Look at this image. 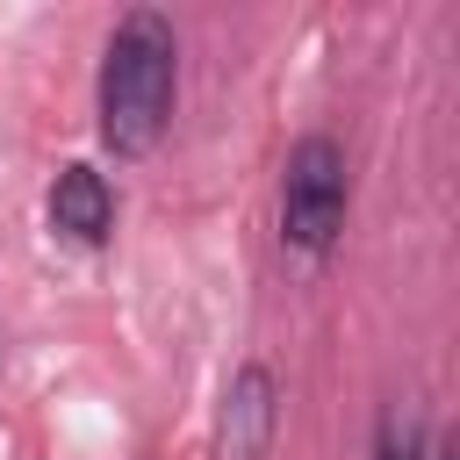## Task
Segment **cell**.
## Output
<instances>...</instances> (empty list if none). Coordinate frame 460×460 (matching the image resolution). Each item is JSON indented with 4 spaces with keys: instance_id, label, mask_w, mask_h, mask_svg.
Masks as SVG:
<instances>
[{
    "instance_id": "1",
    "label": "cell",
    "mask_w": 460,
    "mask_h": 460,
    "mask_svg": "<svg viewBox=\"0 0 460 460\" xmlns=\"http://www.w3.org/2000/svg\"><path fill=\"white\" fill-rule=\"evenodd\" d=\"M180 93V36L158 7H129L101 50V144L115 158H144Z\"/></svg>"
},
{
    "instance_id": "2",
    "label": "cell",
    "mask_w": 460,
    "mask_h": 460,
    "mask_svg": "<svg viewBox=\"0 0 460 460\" xmlns=\"http://www.w3.org/2000/svg\"><path fill=\"white\" fill-rule=\"evenodd\" d=\"M345 201H352V180H345V144L338 137H302L280 165V237L309 259H323L345 230Z\"/></svg>"
},
{
    "instance_id": "3",
    "label": "cell",
    "mask_w": 460,
    "mask_h": 460,
    "mask_svg": "<svg viewBox=\"0 0 460 460\" xmlns=\"http://www.w3.org/2000/svg\"><path fill=\"white\" fill-rule=\"evenodd\" d=\"M273 424H280V388H273V367H237V381L223 388V410H216V460H266L273 446Z\"/></svg>"
},
{
    "instance_id": "4",
    "label": "cell",
    "mask_w": 460,
    "mask_h": 460,
    "mask_svg": "<svg viewBox=\"0 0 460 460\" xmlns=\"http://www.w3.org/2000/svg\"><path fill=\"white\" fill-rule=\"evenodd\" d=\"M50 230H65L72 244H108L115 230V194L93 165H65L50 187Z\"/></svg>"
},
{
    "instance_id": "5",
    "label": "cell",
    "mask_w": 460,
    "mask_h": 460,
    "mask_svg": "<svg viewBox=\"0 0 460 460\" xmlns=\"http://www.w3.org/2000/svg\"><path fill=\"white\" fill-rule=\"evenodd\" d=\"M374 460H424V431H417L410 410H388L374 424Z\"/></svg>"
},
{
    "instance_id": "6",
    "label": "cell",
    "mask_w": 460,
    "mask_h": 460,
    "mask_svg": "<svg viewBox=\"0 0 460 460\" xmlns=\"http://www.w3.org/2000/svg\"><path fill=\"white\" fill-rule=\"evenodd\" d=\"M424 460H460V438H438V446H431Z\"/></svg>"
}]
</instances>
